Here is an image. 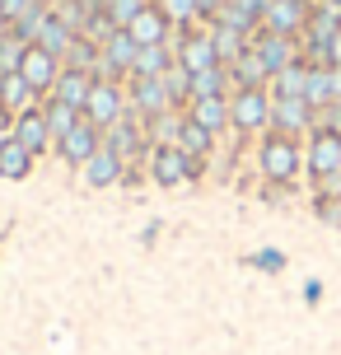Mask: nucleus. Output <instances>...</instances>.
Wrapping results in <instances>:
<instances>
[{"label":"nucleus","instance_id":"obj_38","mask_svg":"<svg viewBox=\"0 0 341 355\" xmlns=\"http://www.w3.org/2000/svg\"><path fill=\"white\" fill-rule=\"evenodd\" d=\"M234 5H238L243 15H252L257 24H262V15H267V5H271V0H234Z\"/></svg>","mask_w":341,"mask_h":355},{"label":"nucleus","instance_id":"obj_2","mask_svg":"<svg viewBox=\"0 0 341 355\" xmlns=\"http://www.w3.org/2000/svg\"><path fill=\"white\" fill-rule=\"evenodd\" d=\"M145 168L155 178V187H182V182H197V178L206 173V159L187 155L182 145H150Z\"/></svg>","mask_w":341,"mask_h":355},{"label":"nucleus","instance_id":"obj_27","mask_svg":"<svg viewBox=\"0 0 341 355\" xmlns=\"http://www.w3.org/2000/svg\"><path fill=\"white\" fill-rule=\"evenodd\" d=\"M42 112H47V126H52V141H61V136H71L75 126L85 122V112L71 103H61V98H42Z\"/></svg>","mask_w":341,"mask_h":355},{"label":"nucleus","instance_id":"obj_22","mask_svg":"<svg viewBox=\"0 0 341 355\" xmlns=\"http://www.w3.org/2000/svg\"><path fill=\"white\" fill-rule=\"evenodd\" d=\"M187 117L201 122L206 131H229V94H220V98H192L187 103Z\"/></svg>","mask_w":341,"mask_h":355},{"label":"nucleus","instance_id":"obj_14","mask_svg":"<svg viewBox=\"0 0 341 355\" xmlns=\"http://www.w3.org/2000/svg\"><path fill=\"white\" fill-rule=\"evenodd\" d=\"M126 103L141 122L159 117V112H173L168 94H164V80H126Z\"/></svg>","mask_w":341,"mask_h":355},{"label":"nucleus","instance_id":"obj_10","mask_svg":"<svg viewBox=\"0 0 341 355\" xmlns=\"http://www.w3.org/2000/svg\"><path fill=\"white\" fill-rule=\"evenodd\" d=\"M313 126H318V112L308 107V98H271V131H286V136L304 141Z\"/></svg>","mask_w":341,"mask_h":355},{"label":"nucleus","instance_id":"obj_16","mask_svg":"<svg viewBox=\"0 0 341 355\" xmlns=\"http://www.w3.org/2000/svg\"><path fill=\"white\" fill-rule=\"evenodd\" d=\"M33 164H37L33 150H24L10 131L0 136V178H5V182H24V178L33 173Z\"/></svg>","mask_w":341,"mask_h":355},{"label":"nucleus","instance_id":"obj_8","mask_svg":"<svg viewBox=\"0 0 341 355\" xmlns=\"http://www.w3.org/2000/svg\"><path fill=\"white\" fill-rule=\"evenodd\" d=\"M308 10H313V0H271L267 15H262V28L299 42L304 37V24H308Z\"/></svg>","mask_w":341,"mask_h":355},{"label":"nucleus","instance_id":"obj_13","mask_svg":"<svg viewBox=\"0 0 341 355\" xmlns=\"http://www.w3.org/2000/svg\"><path fill=\"white\" fill-rule=\"evenodd\" d=\"M98 150H103V131H98L94 122H80L71 136H61V141H56V155L71 164V168H85Z\"/></svg>","mask_w":341,"mask_h":355},{"label":"nucleus","instance_id":"obj_12","mask_svg":"<svg viewBox=\"0 0 341 355\" xmlns=\"http://www.w3.org/2000/svg\"><path fill=\"white\" fill-rule=\"evenodd\" d=\"M126 33L136 37V47H164V42H173L178 28H173V19L164 15L159 5H145L141 15L126 24Z\"/></svg>","mask_w":341,"mask_h":355},{"label":"nucleus","instance_id":"obj_40","mask_svg":"<svg viewBox=\"0 0 341 355\" xmlns=\"http://www.w3.org/2000/svg\"><path fill=\"white\" fill-rule=\"evenodd\" d=\"M257 266L262 271H281V252H257Z\"/></svg>","mask_w":341,"mask_h":355},{"label":"nucleus","instance_id":"obj_41","mask_svg":"<svg viewBox=\"0 0 341 355\" xmlns=\"http://www.w3.org/2000/svg\"><path fill=\"white\" fill-rule=\"evenodd\" d=\"M10 126H15V112H5V107H0V136H5Z\"/></svg>","mask_w":341,"mask_h":355},{"label":"nucleus","instance_id":"obj_19","mask_svg":"<svg viewBox=\"0 0 341 355\" xmlns=\"http://www.w3.org/2000/svg\"><path fill=\"white\" fill-rule=\"evenodd\" d=\"M80 173H85V182H89V187H117V182H122V173H126V159L117 155V150H108V145H103V150H98L85 168H80Z\"/></svg>","mask_w":341,"mask_h":355},{"label":"nucleus","instance_id":"obj_20","mask_svg":"<svg viewBox=\"0 0 341 355\" xmlns=\"http://www.w3.org/2000/svg\"><path fill=\"white\" fill-rule=\"evenodd\" d=\"M308 71H313V61H308L304 52L290 61L281 75H271V98H304V85H308Z\"/></svg>","mask_w":341,"mask_h":355},{"label":"nucleus","instance_id":"obj_42","mask_svg":"<svg viewBox=\"0 0 341 355\" xmlns=\"http://www.w3.org/2000/svg\"><path fill=\"white\" fill-rule=\"evenodd\" d=\"M332 66H341V33L332 37Z\"/></svg>","mask_w":341,"mask_h":355},{"label":"nucleus","instance_id":"obj_24","mask_svg":"<svg viewBox=\"0 0 341 355\" xmlns=\"http://www.w3.org/2000/svg\"><path fill=\"white\" fill-rule=\"evenodd\" d=\"M47 19H52V0H28V10H24V15H19L15 24H10V33H15L19 42H28V47H33Z\"/></svg>","mask_w":341,"mask_h":355},{"label":"nucleus","instance_id":"obj_35","mask_svg":"<svg viewBox=\"0 0 341 355\" xmlns=\"http://www.w3.org/2000/svg\"><path fill=\"white\" fill-rule=\"evenodd\" d=\"M150 0H108V19H112V28H126L131 19L141 15Z\"/></svg>","mask_w":341,"mask_h":355},{"label":"nucleus","instance_id":"obj_30","mask_svg":"<svg viewBox=\"0 0 341 355\" xmlns=\"http://www.w3.org/2000/svg\"><path fill=\"white\" fill-rule=\"evenodd\" d=\"M304 98H308V107H313V112H323V107L332 103V66H313V71H308Z\"/></svg>","mask_w":341,"mask_h":355},{"label":"nucleus","instance_id":"obj_32","mask_svg":"<svg viewBox=\"0 0 341 355\" xmlns=\"http://www.w3.org/2000/svg\"><path fill=\"white\" fill-rule=\"evenodd\" d=\"M159 10L173 19V28H192V24H201V5L197 0H159Z\"/></svg>","mask_w":341,"mask_h":355},{"label":"nucleus","instance_id":"obj_26","mask_svg":"<svg viewBox=\"0 0 341 355\" xmlns=\"http://www.w3.org/2000/svg\"><path fill=\"white\" fill-rule=\"evenodd\" d=\"M71 42H75V28L66 24V19H56V10H52V19H47V24H42V33H37V47L66 61V52H71Z\"/></svg>","mask_w":341,"mask_h":355},{"label":"nucleus","instance_id":"obj_3","mask_svg":"<svg viewBox=\"0 0 341 355\" xmlns=\"http://www.w3.org/2000/svg\"><path fill=\"white\" fill-rule=\"evenodd\" d=\"M304 173L313 182V192L327 187L332 178H341V131H327V126H313L304 136Z\"/></svg>","mask_w":341,"mask_h":355},{"label":"nucleus","instance_id":"obj_6","mask_svg":"<svg viewBox=\"0 0 341 355\" xmlns=\"http://www.w3.org/2000/svg\"><path fill=\"white\" fill-rule=\"evenodd\" d=\"M173 56H178V66H187V71H211V66H220L216 56V42H211V28L206 24H192V28H178L173 33Z\"/></svg>","mask_w":341,"mask_h":355},{"label":"nucleus","instance_id":"obj_9","mask_svg":"<svg viewBox=\"0 0 341 355\" xmlns=\"http://www.w3.org/2000/svg\"><path fill=\"white\" fill-rule=\"evenodd\" d=\"M10 136H15L24 150H33L37 159L47 155V150H56V141H52V126H47V112H42V103H33V107H24L15 117V126H10Z\"/></svg>","mask_w":341,"mask_h":355},{"label":"nucleus","instance_id":"obj_23","mask_svg":"<svg viewBox=\"0 0 341 355\" xmlns=\"http://www.w3.org/2000/svg\"><path fill=\"white\" fill-rule=\"evenodd\" d=\"M33 103H42V98L28 89V80H24L19 71L0 75V107H5V112H15V117H19L24 107H33Z\"/></svg>","mask_w":341,"mask_h":355},{"label":"nucleus","instance_id":"obj_5","mask_svg":"<svg viewBox=\"0 0 341 355\" xmlns=\"http://www.w3.org/2000/svg\"><path fill=\"white\" fill-rule=\"evenodd\" d=\"M131 103H126V85L122 80H94L89 98H85V122H94L98 131H108L112 122H122Z\"/></svg>","mask_w":341,"mask_h":355},{"label":"nucleus","instance_id":"obj_29","mask_svg":"<svg viewBox=\"0 0 341 355\" xmlns=\"http://www.w3.org/2000/svg\"><path fill=\"white\" fill-rule=\"evenodd\" d=\"M164 94H168V103L178 107V112H187V103H192V71L173 61L168 75H164Z\"/></svg>","mask_w":341,"mask_h":355},{"label":"nucleus","instance_id":"obj_36","mask_svg":"<svg viewBox=\"0 0 341 355\" xmlns=\"http://www.w3.org/2000/svg\"><path fill=\"white\" fill-rule=\"evenodd\" d=\"M313 215H318L323 225H341V196H332V192H313Z\"/></svg>","mask_w":341,"mask_h":355},{"label":"nucleus","instance_id":"obj_11","mask_svg":"<svg viewBox=\"0 0 341 355\" xmlns=\"http://www.w3.org/2000/svg\"><path fill=\"white\" fill-rule=\"evenodd\" d=\"M19 75L28 80V89H33L37 98H47L52 94V85H56V75H61V56H52V52H42V47H28L24 52V61H19Z\"/></svg>","mask_w":341,"mask_h":355},{"label":"nucleus","instance_id":"obj_33","mask_svg":"<svg viewBox=\"0 0 341 355\" xmlns=\"http://www.w3.org/2000/svg\"><path fill=\"white\" fill-rule=\"evenodd\" d=\"M211 24H229V28H238V33H248V37H257V33H262V24H257L252 15H243V10H238L234 0L225 5V10H220L216 19H211Z\"/></svg>","mask_w":341,"mask_h":355},{"label":"nucleus","instance_id":"obj_43","mask_svg":"<svg viewBox=\"0 0 341 355\" xmlns=\"http://www.w3.org/2000/svg\"><path fill=\"white\" fill-rule=\"evenodd\" d=\"M332 5H337V10H341V0H332Z\"/></svg>","mask_w":341,"mask_h":355},{"label":"nucleus","instance_id":"obj_44","mask_svg":"<svg viewBox=\"0 0 341 355\" xmlns=\"http://www.w3.org/2000/svg\"><path fill=\"white\" fill-rule=\"evenodd\" d=\"M150 5H159V0H150Z\"/></svg>","mask_w":341,"mask_h":355},{"label":"nucleus","instance_id":"obj_18","mask_svg":"<svg viewBox=\"0 0 341 355\" xmlns=\"http://www.w3.org/2000/svg\"><path fill=\"white\" fill-rule=\"evenodd\" d=\"M89 89H94V75L89 71H75V66H61V75H56V85L47 98H61V103H71L85 112V98H89Z\"/></svg>","mask_w":341,"mask_h":355},{"label":"nucleus","instance_id":"obj_7","mask_svg":"<svg viewBox=\"0 0 341 355\" xmlns=\"http://www.w3.org/2000/svg\"><path fill=\"white\" fill-rule=\"evenodd\" d=\"M103 145H108V150H117L126 164L145 159V155H150V136H145V122L136 117V112H126L122 122H112L108 131H103Z\"/></svg>","mask_w":341,"mask_h":355},{"label":"nucleus","instance_id":"obj_37","mask_svg":"<svg viewBox=\"0 0 341 355\" xmlns=\"http://www.w3.org/2000/svg\"><path fill=\"white\" fill-rule=\"evenodd\" d=\"M24 10H28V0H0V19H5V24H15Z\"/></svg>","mask_w":341,"mask_h":355},{"label":"nucleus","instance_id":"obj_17","mask_svg":"<svg viewBox=\"0 0 341 355\" xmlns=\"http://www.w3.org/2000/svg\"><path fill=\"white\" fill-rule=\"evenodd\" d=\"M225 71H229V85H234V89H267V85H271V71L262 66V56L252 52V42H248V52L234 56Z\"/></svg>","mask_w":341,"mask_h":355},{"label":"nucleus","instance_id":"obj_31","mask_svg":"<svg viewBox=\"0 0 341 355\" xmlns=\"http://www.w3.org/2000/svg\"><path fill=\"white\" fill-rule=\"evenodd\" d=\"M98 56H103V47H98L94 37L75 33V42H71V52H66V61H61V66H75V71H89V75H94V66H98Z\"/></svg>","mask_w":341,"mask_h":355},{"label":"nucleus","instance_id":"obj_28","mask_svg":"<svg viewBox=\"0 0 341 355\" xmlns=\"http://www.w3.org/2000/svg\"><path fill=\"white\" fill-rule=\"evenodd\" d=\"M178 145L187 155H197V159H211V150H216V131H206L201 122H192L187 112H182V131H178Z\"/></svg>","mask_w":341,"mask_h":355},{"label":"nucleus","instance_id":"obj_15","mask_svg":"<svg viewBox=\"0 0 341 355\" xmlns=\"http://www.w3.org/2000/svg\"><path fill=\"white\" fill-rule=\"evenodd\" d=\"M252 52L262 56V66H267L271 75H281L290 61L299 56V42H295V37H281V33H267V28H262V33L252 37Z\"/></svg>","mask_w":341,"mask_h":355},{"label":"nucleus","instance_id":"obj_25","mask_svg":"<svg viewBox=\"0 0 341 355\" xmlns=\"http://www.w3.org/2000/svg\"><path fill=\"white\" fill-rule=\"evenodd\" d=\"M211 28V42H216V56H220V66H229L234 56H243L248 52V33H238V28H229V24H206Z\"/></svg>","mask_w":341,"mask_h":355},{"label":"nucleus","instance_id":"obj_34","mask_svg":"<svg viewBox=\"0 0 341 355\" xmlns=\"http://www.w3.org/2000/svg\"><path fill=\"white\" fill-rule=\"evenodd\" d=\"M24 52H28V42H19L15 33H5V37H0V75L19 71V61H24Z\"/></svg>","mask_w":341,"mask_h":355},{"label":"nucleus","instance_id":"obj_1","mask_svg":"<svg viewBox=\"0 0 341 355\" xmlns=\"http://www.w3.org/2000/svg\"><path fill=\"white\" fill-rule=\"evenodd\" d=\"M257 173L271 187H295L304 178V141L286 136V131H262L257 141Z\"/></svg>","mask_w":341,"mask_h":355},{"label":"nucleus","instance_id":"obj_39","mask_svg":"<svg viewBox=\"0 0 341 355\" xmlns=\"http://www.w3.org/2000/svg\"><path fill=\"white\" fill-rule=\"evenodd\" d=\"M197 5H201V24H211V19H216L220 10L229 5V0H197Z\"/></svg>","mask_w":341,"mask_h":355},{"label":"nucleus","instance_id":"obj_4","mask_svg":"<svg viewBox=\"0 0 341 355\" xmlns=\"http://www.w3.org/2000/svg\"><path fill=\"white\" fill-rule=\"evenodd\" d=\"M229 131L262 136L271 131V89H234L229 94Z\"/></svg>","mask_w":341,"mask_h":355},{"label":"nucleus","instance_id":"obj_21","mask_svg":"<svg viewBox=\"0 0 341 355\" xmlns=\"http://www.w3.org/2000/svg\"><path fill=\"white\" fill-rule=\"evenodd\" d=\"M173 61H178V56H173V42H164V47H141L136 61H131V80H164Z\"/></svg>","mask_w":341,"mask_h":355}]
</instances>
